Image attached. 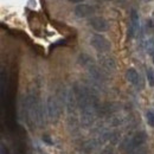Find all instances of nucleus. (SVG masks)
<instances>
[{"mask_svg": "<svg viewBox=\"0 0 154 154\" xmlns=\"http://www.w3.org/2000/svg\"><path fill=\"white\" fill-rule=\"evenodd\" d=\"M90 44L98 52H108L112 49V43L102 35H94L90 39Z\"/></svg>", "mask_w": 154, "mask_h": 154, "instance_id": "1", "label": "nucleus"}, {"mask_svg": "<svg viewBox=\"0 0 154 154\" xmlns=\"http://www.w3.org/2000/svg\"><path fill=\"white\" fill-rule=\"evenodd\" d=\"M46 109H48V116L51 121H56L60 115V108L58 106V102L56 98L49 97L46 102Z\"/></svg>", "mask_w": 154, "mask_h": 154, "instance_id": "2", "label": "nucleus"}, {"mask_svg": "<svg viewBox=\"0 0 154 154\" xmlns=\"http://www.w3.org/2000/svg\"><path fill=\"white\" fill-rule=\"evenodd\" d=\"M146 139H147V135L145 134L143 132L136 133V134L131 139V142H129L128 146H127V152H132V151H134L136 148H139L141 145L145 143Z\"/></svg>", "mask_w": 154, "mask_h": 154, "instance_id": "3", "label": "nucleus"}, {"mask_svg": "<svg viewBox=\"0 0 154 154\" xmlns=\"http://www.w3.org/2000/svg\"><path fill=\"white\" fill-rule=\"evenodd\" d=\"M74 12L78 18H87V17H90L95 12V8L87 4H78L75 7Z\"/></svg>", "mask_w": 154, "mask_h": 154, "instance_id": "4", "label": "nucleus"}, {"mask_svg": "<svg viewBox=\"0 0 154 154\" xmlns=\"http://www.w3.org/2000/svg\"><path fill=\"white\" fill-rule=\"evenodd\" d=\"M89 23H90L91 27L98 32H104L109 29V23L102 17H94L90 19Z\"/></svg>", "mask_w": 154, "mask_h": 154, "instance_id": "5", "label": "nucleus"}, {"mask_svg": "<svg viewBox=\"0 0 154 154\" xmlns=\"http://www.w3.org/2000/svg\"><path fill=\"white\" fill-rule=\"evenodd\" d=\"M132 24H131V35L132 37L136 36V33L139 32V29H140V23H139V14L135 10H132Z\"/></svg>", "mask_w": 154, "mask_h": 154, "instance_id": "6", "label": "nucleus"}, {"mask_svg": "<svg viewBox=\"0 0 154 154\" xmlns=\"http://www.w3.org/2000/svg\"><path fill=\"white\" fill-rule=\"evenodd\" d=\"M100 63L102 64L103 68H106L107 70H112L114 71L116 69L115 60L109 56H100Z\"/></svg>", "mask_w": 154, "mask_h": 154, "instance_id": "7", "label": "nucleus"}, {"mask_svg": "<svg viewBox=\"0 0 154 154\" xmlns=\"http://www.w3.org/2000/svg\"><path fill=\"white\" fill-rule=\"evenodd\" d=\"M126 78H127V81H128L129 83H132V84H134V85L137 84V82H139V79H140L139 74H137V71L135 70L134 68H129V69L127 70V72H126Z\"/></svg>", "mask_w": 154, "mask_h": 154, "instance_id": "8", "label": "nucleus"}, {"mask_svg": "<svg viewBox=\"0 0 154 154\" xmlns=\"http://www.w3.org/2000/svg\"><path fill=\"white\" fill-rule=\"evenodd\" d=\"M78 60H79V64H82L83 66H91V64H93V58L89 57L85 54H82L78 58Z\"/></svg>", "mask_w": 154, "mask_h": 154, "instance_id": "9", "label": "nucleus"}, {"mask_svg": "<svg viewBox=\"0 0 154 154\" xmlns=\"http://www.w3.org/2000/svg\"><path fill=\"white\" fill-rule=\"evenodd\" d=\"M145 49L149 55L154 56V39L149 38L145 42Z\"/></svg>", "mask_w": 154, "mask_h": 154, "instance_id": "10", "label": "nucleus"}, {"mask_svg": "<svg viewBox=\"0 0 154 154\" xmlns=\"http://www.w3.org/2000/svg\"><path fill=\"white\" fill-rule=\"evenodd\" d=\"M147 79H148L149 85L154 87V71L152 68H148L147 69Z\"/></svg>", "mask_w": 154, "mask_h": 154, "instance_id": "11", "label": "nucleus"}, {"mask_svg": "<svg viewBox=\"0 0 154 154\" xmlns=\"http://www.w3.org/2000/svg\"><path fill=\"white\" fill-rule=\"evenodd\" d=\"M146 117H147V123H148L151 127H154V112L153 110H148L147 114H146Z\"/></svg>", "mask_w": 154, "mask_h": 154, "instance_id": "12", "label": "nucleus"}, {"mask_svg": "<svg viewBox=\"0 0 154 154\" xmlns=\"http://www.w3.org/2000/svg\"><path fill=\"white\" fill-rule=\"evenodd\" d=\"M43 141H45L48 145H52V141L50 140V136L49 135H44L43 136Z\"/></svg>", "mask_w": 154, "mask_h": 154, "instance_id": "13", "label": "nucleus"}, {"mask_svg": "<svg viewBox=\"0 0 154 154\" xmlns=\"http://www.w3.org/2000/svg\"><path fill=\"white\" fill-rule=\"evenodd\" d=\"M70 2H74V4H79V2H82V1H84V0H69Z\"/></svg>", "mask_w": 154, "mask_h": 154, "instance_id": "14", "label": "nucleus"}, {"mask_svg": "<svg viewBox=\"0 0 154 154\" xmlns=\"http://www.w3.org/2000/svg\"><path fill=\"white\" fill-rule=\"evenodd\" d=\"M153 63H154V56H153Z\"/></svg>", "mask_w": 154, "mask_h": 154, "instance_id": "15", "label": "nucleus"}, {"mask_svg": "<svg viewBox=\"0 0 154 154\" xmlns=\"http://www.w3.org/2000/svg\"><path fill=\"white\" fill-rule=\"evenodd\" d=\"M145 1H148V0H145Z\"/></svg>", "mask_w": 154, "mask_h": 154, "instance_id": "16", "label": "nucleus"}]
</instances>
